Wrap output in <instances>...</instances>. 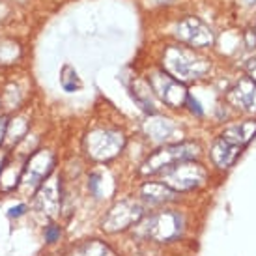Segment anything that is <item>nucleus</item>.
Instances as JSON below:
<instances>
[{"mask_svg": "<svg viewBox=\"0 0 256 256\" xmlns=\"http://www.w3.org/2000/svg\"><path fill=\"white\" fill-rule=\"evenodd\" d=\"M198 154V146L192 142H182V144H170L164 148L157 150L156 154L146 159L142 163L140 172L142 174H156V172H163L170 168L174 164L189 161Z\"/></svg>", "mask_w": 256, "mask_h": 256, "instance_id": "obj_2", "label": "nucleus"}, {"mask_svg": "<svg viewBox=\"0 0 256 256\" xmlns=\"http://www.w3.org/2000/svg\"><path fill=\"white\" fill-rule=\"evenodd\" d=\"M73 256H116V252L100 240H90V242L80 243Z\"/></svg>", "mask_w": 256, "mask_h": 256, "instance_id": "obj_15", "label": "nucleus"}, {"mask_svg": "<svg viewBox=\"0 0 256 256\" xmlns=\"http://www.w3.org/2000/svg\"><path fill=\"white\" fill-rule=\"evenodd\" d=\"M54 168V156L49 150H38L36 154H32L26 164L22 166L21 182L24 187L36 189L38 185H42L45 180L50 176V172Z\"/></svg>", "mask_w": 256, "mask_h": 256, "instance_id": "obj_6", "label": "nucleus"}, {"mask_svg": "<svg viewBox=\"0 0 256 256\" xmlns=\"http://www.w3.org/2000/svg\"><path fill=\"white\" fill-rule=\"evenodd\" d=\"M178 36L187 42L189 45H194V47H202V45H208V43L214 42V36H212V30L208 28L206 24L194 17H189L185 19L182 24L178 26Z\"/></svg>", "mask_w": 256, "mask_h": 256, "instance_id": "obj_10", "label": "nucleus"}, {"mask_svg": "<svg viewBox=\"0 0 256 256\" xmlns=\"http://www.w3.org/2000/svg\"><path fill=\"white\" fill-rule=\"evenodd\" d=\"M88 187H90V191H92L96 196H100L101 194V174L100 172H92V174H90V178H88Z\"/></svg>", "mask_w": 256, "mask_h": 256, "instance_id": "obj_20", "label": "nucleus"}, {"mask_svg": "<svg viewBox=\"0 0 256 256\" xmlns=\"http://www.w3.org/2000/svg\"><path fill=\"white\" fill-rule=\"evenodd\" d=\"M152 88L170 107H180L187 100V90L180 84V80H176L174 77L163 72L152 75Z\"/></svg>", "mask_w": 256, "mask_h": 256, "instance_id": "obj_9", "label": "nucleus"}, {"mask_svg": "<svg viewBox=\"0 0 256 256\" xmlns=\"http://www.w3.org/2000/svg\"><path fill=\"white\" fill-rule=\"evenodd\" d=\"M60 236H62V230L58 224H49L45 228V242L47 243H56L60 240Z\"/></svg>", "mask_w": 256, "mask_h": 256, "instance_id": "obj_19", "label": "nucleus"}, {"mask_svg": "<svg viewBox=\"0 0 256 256\" xmlns=\"http://www.w3.org/2000/svg\"><path fill=\"white\" fill-rule=\"evenodd\" d=\"M6 129H8V118L6 116H0V142L6 136Z\"/></svg>", "mask_w": 256, "mask_h": 256, "instance_id": "obj_23", "label": "nucleus"}, {"mask_svg": "<svg viewBox=\"0 0 256 256\" xmlns=\"http://www.w3.org/2000/svg\"><path fill=\"white\" fill-rule=\"evenodd\" d=\"M249 73H250V80L256 84V60H252L249 64Z\"/></svg>", "mask_w": 256, "mask_h": 256, "instance_id": "obj_24", "label": "nucleus"}, {"mask_svg": "<svg viewBox=\"0 0 256 256\" xmlns=\"http://www.w3.org/2000/svg\"><path fill=\"white\" fill-rule=\"evenodd\" d=\"M232 98L236 103H242L245 108L256 110V84L252 80H242L232 94Z\"/></svg>", "mask_w": 256, "mask_h": 256, "instance_id": "obj_13", "label": "nucleus"}, {"mask_svg": "<svg viewBox=\"0 0 256 256\" xmlns=\"http://www.w3.org/2000/svg\"><path fill=\"white\" fill-rule=\"evenodd\" d=\"M240 150H242L240 146L230 144L228 140H224V138H219V140L214 144V148H212V157H214L215 164H217L219 168H228V166H232L234 161L238 159Z\"/></svg>", "mask_w": 256, "mask_h": 256, "instance_id": "obj_11", "label": "nucleus"}, {"mask_svg": "<svg viewBox=\"0 0 256 256\" xmlns=\"http://www.w3.org/2000/svg\"><path fill=\"white\" fill-rule=\"evenodd\" d=\"M144 217V208L135 200H122L116 206L110 208L107 217L103 219V230L116 234L122 230H128L133 224H138Z\"/></svg>", "mask_w": 256, "mask_h": 256, "instance_id": "obj_5", "label": "nucleus"}, {"mask_svg": "<svg viewBox=\"0 0 256 256\" xmlns=\"http://www.w3.org/2000/svg\"><path fill=\"white\" fill-rule=\"evenodd\" d=\"M164 68L168 70L176 80H192L200 78L208 72V64L204 58L196 56L194 52L180 47H170L164 54Z\"/></svg>", "mask_w": 256, "mask_h": 256, "instance_id": "obj_1", "label": "nucleus"}, {"mask_svg": "<svg viewBox=\"0 0 256 256\" xmlns=\"http://www.w3.org/2000/svg\"><path fill=\"white\" fill-rule=\"evenodd\" d=\"M86 148L88 154L98 159V161H105L114 157L122 148H124V136L118 131H110V129H100L88 135L86 140Z\"/></svg>", "mask_w": 256, "mask_h": 256, "instance_id": "obj_7", "label": "nucleus"}, {"mask_svg": "<svg viewBox=\"0 0 256 256\" xmlns=\"http://www.w3.org/2000/svg\"><path fill=\"white\" fill-rule=\"evenodd\" d=\"M19 56H21L19 43L12 40H0V64H14Z\"/></svg>", "mask_w": 256, "mask_h": 256, "instance_id": "obj_16", "label": "nucleus"}, {"mask_svg": "<svg viewBox=\"0 0 256 256\" xmlns=\"http://www.w3.org/2000/svg\"><path fill=\"white\" fill-rule=\"evenodd\" d=\"M142 196L152 204H163L176 196V192L164 184H146L142 187Z\"/></svg>", "mask_w": 256, "mask_h": 256, "instance_id": "obj_14", "label": "nucleus"}, {"mask_svg": "<svg viewBox=\"0 0 256 256\" xmlns=\"http://www.w3.org/2000/svg\"><path fill=\"white\" fill-rule=\"evenodd\" d=\"M15 124H8V129H6V135L10 136V142H19L22 136L26 135V129H28V122L24 120V118H17L14 120Z\"/></svg>", "mask_w": 256, "mask_h": 256, "instance_id": "obj_18", "label": "nucleus"}, {"mask_svg": "<svg viewBox=\"0 0 256 256\" xmlns=\"http://www.w3.org/2000/svg\"><path fill=\"white\" fill-rule=\"evenodd\" d=\"M208 178L206 168L198 163H189V161H184V163H178L163 170V182L168 189H172L174 192L180 191H191V189H196L200 185H204Z\"/></svg>", "mask_w": 256, "mask_h": 256, "instance_id": "obj_3", "label": "nucleus"}, {"mask_svg": "<svg viewBox=\"0 0 256 256\" xmlns=\"http://www.w3.org/2000/svg\"><path fill=\"white\" fill-rule=\"evenodd\" d=\"M60 202H62L60 178L58 176H49L40 185L36 196H34V206L45 217H54L58 214V210H60Z\"/></svg>", "mask_w": 256, "mask_h": 256, "instance_id": "obj_8", "label": "nucleus"}, {"mask_svg": "<svg viewBox=\"0 0 256 256\" xmlns=\"http://www.w3.org/2000/svg\"><path fill=\"white\" fill-rule=\"evenodd\" d=\"M184 230V219L174 212H163V214L152 215L138 224V232L154 242L164 243L176 240Z\"/></svg>", "mask_w": 256, "mask_h": 256, "instance_id": "obj_4", "label": "nucleus"}, {"mask_svg": "<svg viewBox=\"0 0 256 256\" xmlns=\"http://www.w3.org/2000/svg\"><path fill=\"white\" fill-rule=\"evenodd\" d=\"M26 210L28 208L24 206V204H19V206H14L12 210H10V217H14V219H17V217H22V215L26 214Z\"/></svg>", "mask_w": 256, "mask_h": 256, "instance_id": "obj_21", "label": "nucleus"}, {"mask_svg": "<svg viewBox=\"0 0 256 256\" xmlns=\"http://www.w3.org/2000/svg\"><path fill=\"white\" fill-rule=\"evenodd\" d=\"M187 103H189V108H191L192 112H196V114H202V108H200V105H198V101L194 100V98H192V96H189V94H187Z\"/></svg>", "mask_w": 256, "mask_h": 256, "instance_id": "obj_22", "label": "nucleus"}, {"mask_svg": "<svg viewBox=\"0 0 256 256\" xmlns=\"http://www.w3.org/2000/svg\"><path fill=\"white\" fill-rule=\"evenodd\" d=\"M60 84L66 92H75L80 88V80L77 77V72L73 70L72 66H64V70L60 73Z\"/></svg>", "mask_w": 256, "mask_h": 256, "instance_id": "obj_17", "label": "nucleus"}, {"mask_svg": "<svg viewBox=\"0 0 256 256\" xmlns=\"http://www.w3.org/2000/svg\"><path fill=\"white\" fill-rule=\"evenodd\" d=\"M256 135V122H243L240 126H232L228 128L220 138L228 140L230 144H236V146H245L250 138Z\"/></svg>", "mask_w": 256, "mask_h": 256, "instance_id": "obj_12", "label": "nucleus"}]
</instances>
